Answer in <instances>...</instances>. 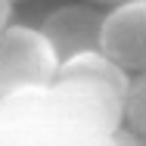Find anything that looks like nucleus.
I'll return each instance as SVG.
<instances>
[{
  "instance_id": "obj_7",
  "label": "nucleus",
  "mask_w": 146,
  "mask_h": 146,
  "mask_svg": "<svg viewBox=\"0 0 146 146\" xmlns=\"http://www.w3.org/2000/svg\"><path fill=\"white\" fill-rule=\"evenodd\" d=\"M87 3H103V6H118V3H127V0H87Z\"/></svg>"
},
{
  "instance_id": "obj_2",
  "label": "nucleus",
  "mask_w": 146,
  "mask_h": 146,
  "mask_svg": "<svg viewBox=\"0 0 146 146\" xmlns=\"http://www.w3.org/2000/svg\"><path fill=\"white\" fill-rule=\"evenodd\" d=\"M59 59L37 28L0 31V103L28 90H50Z\"/></svg>"
},
{
  "instance_id": "obj_6",
  "label": "nucleus",
  "mask_w": 146,
  "mask_h": 146,
  "mask_svg": "<svg viewBox=\"0 0 146 146\" xmlns=\"http://www.w3.org/2000/svg\"><path fill=\"white\" fill-rule=\"evenodd\" d=\"M9 16H13V3L9 0H0V31L9 25Z\"/></svg>"
},
{
  "instance_id": "obj_5",
  "label": "nucleus",
  "mask_w": 146,
  "mask_h": 146,
  "mask_svg": "<svg viewBox=\"0 0 146 146\" xmlns=\"http://www.w3.org/2000/svg\"><path fill=\"white\" fill-rule=\"evenodd\" d=\"M124 118L146 140V72H140L137 78H131L127 100H124Z\"/></svg>"
},
{
  "instance_id": "obj_1",
  "label": "nucleus",
  "mask_w": 146,
  "mask_h": 146,
  "mask_svg": "<svg viewBox=\"0 0 146 146\" xmlns=\"http://www.w3.org/2000/svg\"><path fill=\"white\" fill-rule=\"evenodd\" d=\"M127 87H131L127 72L118 68L100 50H87L59 62L56 81H53V90L78 96L81 109L96 124H103V131H115L121 124Z\"/></svg>"
},
{
  "instance_id": "obj_4",
  "label": "nucleus",
  "mask_w": 146,
  "mask_h": 146,
  "mask_svg": "<svg viewBox=\"0 0 146 146\" xmlns=\"http://www.w3.org/2000/svg\"><path fill=\"white\" fill-rule=\"evenodd\" d=\"M100 28H103V13L96 6H62L53 16H47L40 34L50 40L53 53L59 62L87 53V50H100Z\"/></svg>"
},
{
  "instance_id": "obj_3",
  "label": "nucleus",
  "mask_w": 146,
  "mask_h": 146,
  "mask_svg": "<svg viewBox=\"0 0 146 146\" xmlns=\"http://www.w3.org/2000/svg\"><path fill=\"white\" fill-rule=\"evenodd\" d=\"M100 53L131 75L146 72V0L118 3L103 16Z\"/></svg>"
},
{
  "instance_id": "obj_8",
  "label": "nucleus",
  "mask_w": 146,
  "mask_h": 146,
  "mask_svg": "<svg viewBox=\"0 0 146 146\" xmlns=\"http://www.w3.org/2000/svg\"><path fill=\"white\" fill-rule=\"evenodd\" d=\"M9 3H16V0H9Z\"/></svg>"
}]
</instances>
